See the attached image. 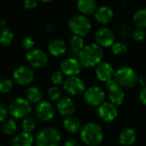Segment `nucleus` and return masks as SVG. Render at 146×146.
Listing matches in <instances>:
<instances>
[{
	"label": "nucleus",
	"mask_w": 146,
	"mask_h": 146,
	"mask_svg": "<svg viewBox=\"0 0 146 146\" xmlns=\"http://www.w3.org/2000/svg\"><path fill=\"white\" fill-rule=\"evenodd\" d=\"M104 50L98 44H90L82 49L78 58L81 66L86 68H93L99 64L104 58Z\"/></svg>",
	"instance_id": "obj_1"
},
{
	"label": "nucleus",
	"mask_w": 146,
	"mask_h": 146,
	"mask_svg": "<svg viewBox=\"0 0 146 146\" xmlns=\"http://www.w3.org/2000/svg\"><path fill=\"white\" fill-rule=\"evenodd\" d=\"M80 137L83 143L86 145L98 146L104 139V133L98 124L88 122L80 129Z\"/></svg>",
	"instance_id": "obj_2"
},
{
	"label": "nucleus",
	"mask_w": 146,
	"mask_h": 146,
	"mask_svg": "<svg viewBox=\"0 0 146 146\" xmlns=\"http://www.w3.org/2000/svg\"><path fill=\"white\" fill-rule=\"evenodd\" d=\"M68 25L74 35L80 37L86 36L92 28L91 21L86 15L81 14H75L71 15L68 19Z\"/></svg>",
	"instance_id": "obj_3"
},
{
	"label": "nucleus",
	"mask_w": 146,
	"mask_h": 146,
	"mask_svg": "<svg viewBox=\"0 0 146 146\" xmlns=\"http://www.w3.org/2000/svg\"><path fill=\"white\" fill-rule=\"evenodd\" d=\"M113 79L121 87H133L138 83L139 77L130 67H121L114 74Z\"/></svg>",
	"instance_id": "obj_4"
},
{
	"label": "nucleus",
	"mask_w": 146,
	"mask_h": 146,
	"mask_svg": "<svg viewBox=\"0 0 146 146\" xmlns=\"http://www.w3.org/2000/svg\"><path fill=\"white\" fill-rule=\"evenodd\" d=\"M61 140V133L53 127L42 129L36 137V146H57Z\"/></svg>",
	"instance_id": "obj_5"
},
{
	"label": "nucleus",
	"mask_w": 146,
	"mask_h": 146,
	"mask_svg": "<svg viewBox=\"0 0 146 146\" xmlns=\"http://www.w3.org/2000/svg\"><path fill=\"white\" fill-rule=\"evenodd\" d=\"M9 112L15 119H25L31 114L32 106L27 100L18 98L10 102L9 105Z\"/></svg>",
	"instance_id": "obj_6"
},
{
	"label": "nucleus",
	"mask_w": 146,
	"mask_h": 146,
	"mask_svg": "<svg viewBox=\"0 0 146 146\" xmlns=\"http://www.w3.org/2000/svg\"><path fill=\"white\" fill-rule=\"evenodd\" d=\"M86 103L92 106H99L105 100V92L99 86H92L86 89L84 93Z\"/></svg>",
	"instance_id": "obj_7"
},
{
	"label": "nucleus",
	"mask_w": 146,
	"mask_h": 146,
	"mask_svg": "<svg viewBox=\"0 0 146 146\" xmlns=\"http://www.w3.org/2000/svg\"><path fill=\"white\" fill-rule=\"evenodd\" d=\"M63 88L70 95L79 96L85 92L86 86L80 78L77 76H71L68 77L63 81Z\"/></svg>",
	"instance_id": "obj_8"
},
{
	"label": "nucleus",
	"mask_w": 146,
	"mask_h": 146,
	"mask_svg": "<svg viewBox=\"0 0 146 146\" xmlns=\"http://www.w3.org/2000/svg\"><path fill=\"white\" fill-rule=\"evenodd\" d=\"M14 80L21 86L30 84L34 79V73L32 68L26 66H20L13 73Z\"/></svg>",
	"instance_id": "obj_9"
},
{
	"label": "nucleus",
	"mask_w": 146,
	"mask_h": 146,
	"mask_svg": "<svg viewBox=\"0 0 146 146\" xmlns=\"http://www.w3.org/2000/svg\"><path fill=\"white\" fill-rule=\"evenodd\" d=\"M95 39L101 47H111L115 43V34L108 27H101L95 33Z\"/></svg>",
	"instance_id": "obj_10"
},
{
	"label": "nucleus",
	"mask_w": 146,
	"mask_h": 146,
	"mask_svg": "<svg viewBox=\"0 0 146 146\" xmlns=\"http://www.w3.org/2000/svg\"><path fill=\"white\" fill-rule=\"evenodd\" d=\"M26 58L29 64L33 68H42L48 62V57L46 54L38 49L31 50L27 53Z\"/></svg>",
	"instance_id": "obj_11"
},
{
	"label": "nucleus",
	"mask_w": 146,
	"mask_h": 146,
	"mask_svg": "<svg viewBox=\"0 0 146 146\" xmlns=\"http://www.w3.org/2000/svg\"><path fill=\"white\" fill-rule=\"evenodd\" d=\"M62 73L68 77L76 76L81 71V64L79 60L74 57H69L63 60L60 65Z\"/></svg>",
	"instance_id": "obj_12"
},
{
	"label": "nucleus",
	"mask_w": 146,
	"mask_h": 146,
	"mask_svg": "<svg viewBox=\"0 0 146 146\" xmlns=\"http://www.w3.org/2000/svg\"><path fill=\"white\" fill-rule=\"evenodd\" d=\"M35 114L39 120L48 121L54 118L55 110L50 103L47 101H43L36 106Z\"/></svg>",
	"instance_id": "obj_13"
},
{
	"label": "nucleus",
	"mask_w": 146,
	"mask_h": 146,
	"mask_svg": "<svg viewBox=\"0 0 146 146\" xmlns=\"http://www.w3.org/2000/svg\"><path fill=\"white\" fill-rule=\"evenodd\" d=\"M98 114L103 121L110 122L113 121L116 118L118 111L116 107L110 102H104L101 105H99Z\"/></svg>",
	"instance_id": "obj_14"
},
{
	"label": "nucleus",
	"mask_w": 146,
	"mask_h": 146,
	"mask_svg": "<svg viewBox=\"0 0 146 146\" xmlns=\"http://www.w3.org/2000/svg\"><path fill=\"white\" fill-rule=\"evenodd\" d=\"M114 74L115 71L112 65L107 62H101L95 67V74L97 78L103 82L113 79Z\"/></svg>",
	"instance_id": "obj_15"
},
{
	"label": "nucleus",
	"mask_w": 146,
	"mask_h": 146,
	"mask_svg": "<svg viewBox=\"0 0 146 146\" xmlns=\"http://www.w3.org/2000/svg\"><path fill=\"white\" fill-rule=\"evenodd\" d=\"M56 110L63 116H71L75 111V104L69 98H62L56 104Z\"/></svg>",
	"instance_id": "obj_16"
},
{
	"label": "nucleus",
	"mask_w": 146,
	"mask_h": 146,
	"mask_svg": "<svg viewBox=\"0 0 146 146\" xmlns=\"http://www.w3.org/2000/svg\"><path fill=\"white\" fill-rule=\"evenodd\" d=\"M94 15H95V19L97 20L98 22L101 24H107L112 21L114 17V11L110 7L103 5L97 8Z\"/></svg>",
	"instance_id": "obj_17"
},
{
	"label": "nucleus",
	"mask_w": 146,
	"mask_h": 146,
	"mask_svg": "<svg viewBox=\"0 0 146 146\" xmlns=\"http://www.w3.org/2000/svg\"><path fill=\"white\" fill-rule=\"evenodd\" d=\"M137 139V133L133 128L127 127L121 131L119 136V142L122 146H130Z\"/></svg>",
	"instance_id": "obj_18"
},
{
	"label": "nucleus",
	"mask_w": 146,
	"mask_h": 146,
	"mask_svg": "<svg viewBox=\"0 0 146 146\" xmlns=\"http://www.w3.org/2000/svg\"><path fill=\"white\" fill-rule=\"evenodd\" d=\"M48 50L50 55L53 56H60L66 52L67 46L63 40L59 38H55L51 40L48 45Z\"/></svg>",
	"instance_id": "obj_19"
},
{
	"label": "nucleus",
	"mask_w": 146,
	"mask_h": 146,
	"mask_svg": "<svg viewBox=\"0 0 146 146\" xmlns=\"http://www.w3.org/2000/svg\"><path fill=\"white\" fill-rule=\"evenodd\" d=\"M77 9L84 15H90L95 13L97 9V3L94 0H79L76 3Z\"/></svg>",
	"instance_id": "obj_20"
},
{
	"label": "nucleus",
	"mask_w": 146,
	"mask_h": 146,
	"mask_svg": "<svg viewBox=\"0 0 146 146\" xmlns=\"http://www.w3.org/2000/svg\"><path fill=\"white\" fill-rule=\"evenodd\" d=\"M84 39L82 37L74 35L68 43V48H69V52L72 56H78L80 52L84 48Z\"/></svg>",
	"instance_id": "obj_21"
},
{
	"label": "nucleus",
	"mask_w": 146,
	"mask_h": 146,
	"mask_svg": "<svg viewBox=\"0 0 146 146\" xmlns=\"http://www.w3.org/2000/svg\"><path fill=\"white\" fill-rule=\"evenodd\" d=\"M109 98L112 104L120 105L125 99V92L122 88L119 86L109 90Z\"/></svg>",
	"instance_id": "obj_22"
},
{
	"label": "nucleus",
	"mask_w": 146,
	"mask_h": 146,
	"mask_svg": "<svg viewBox=\"0 0 146 146\" xmlns=\"http://www.w3.org/2000/svg\"><path fill=\"white\" fill-rule=\"evenodd\" d=\"M33 138L30 133H21L12 140V146H33Z\"/></svg>",
	"instance_id": "obj_23"
},
{
	"label": "nucleus",
	"mask_w": 146,
	"mask_h": 146,
	"mask_svg": "<svg viewBox=\"0 0 146 146\" xmlns=\"http://www.w3.org/2000/svg\"><path fill=\"white\" fill-rule=\"evenodd\" d=\"M63 126L66 131L70 133H76L80 130V122L74 116L67 117L63 121Z\"/></svg>",
	"instance_id": "obj_24"
},
{
	"label": "nucleus",
	"mask_w": 146,
	"mask_h": 146,
	"mask_svg": "<svg viewBox=\"0 0 146 146\" xmlns=\"http://www.w3.org/2000/svg\"><path fill=\"white\" fill-rule=\"evenodd\" d=\"M134 24L139 28H144L146 27V8L138 9L133 17Z\"/></svg>",
	"instance_id": "obj_25"
},
{
	"label": "nucleus",
	"mask_w": 146,
	"mask_h": 146,
	"mask_svg": "<svg viewBox=\"0 0 146 146\" xmlns=\"http://www.w3.org/2000/svg\"><path fill=\"white\" fill-rule=\"evenodd\" d=\"M26 96L28 101L31 103H38L42 98V93L37 87H30L26 92Z\"/></svg>",
	"instance_id": "obj_26"
},
{
	"label": "nucleus",
	"mask_w": 146,
	"mask_h": 146,
	"mask_svg": "<svg viewBox=\"0 0 146 146\" xmlns=\"http://www.w3.org/2000/svg\"><path fill=\"white\" fill-rule=\"evenodd\" d=\"M133 34V30L128 23L123 22L120 25L118 28V36L121 40H126L129 38Z\"/></svg>",
	"instance_id": "obj_27"
},
{
	"label": "nucleus",
	"mask_w": 146,
	"mask_h": 146,
	"mask_svg": "<svg viewBox=\"0 0 146 146\" xmlns=\"http://www.w3.org/2000/svg\"><path fill=\"white\" fill-rule=\"evenodd\" d=\"M16 123L14 119H7L2 124V132L5 135H11L16 130Z\"/></svg>",
	"instance_id": "obj_28"
},
{
	"label": "nucleus",
	"mask_w": 146,
	"mask_h": 146,
	"mask_svg": "<svg viewBox=\"0 0 146 146\" xmlns=\"http://www.w3.org/2000/svg\"><path fill=\"white\" fill-rule=\"evenodd\" d=\"M14 38V34L12 31L9 28H3L0 32V44L2 45H9Z\"/></svg>",
	"instance_id": "obj_29"
},
{
	"label": "nucleus",
	"mask_w": 146,
	"mask_h": 146,
	"mask_svg": "<svg viewBox=\"0 0 146 146\" xmlns=\"http://www.w3.org/2000/svg\"><path fill=\"white\" fill-rule=\"evenodd\" d=\"M112 51L115 56H124L127 52V45L123 42H115L111 46Z\"/></svg>",
	"instance_id": "obj_30"
},
{
	"label": "nucleus",
	"mask_w": 146,
	"mask_h": 146,
	"mask_svg": "<svg viewBox=\"0 0 146 146\" xmlns=\"http://www.w3.org/2000/svg\"><path fill=\"white\" fill-rule=\"evenodd\" d=\"M35 126H36V122L33 117L30 116L26 117L22 121V128L25 133H30L35 128Z\"/></svg>",
	"instance_id": "obj_31"
},
{
	"label": "nucleus",
	"mask_w": 146,
	"mask_h": 146,
	"mask_svg": "<svg viewBox=\"0 0 146 146\" xmlns=\"http://www.w3.org/2000/svg\"><path fill=\"white\" fill-rule=\"evenodd\" d=\"M48 96L52 101H56V100L59 101L62 97V91L59 87L56 86H52L48 90Z\"/></svg>",
	"instance_id": "obj_32"
},
{
	"label": "nucleus",
	"mask_w": 146,
	"mask_h": 146,
	"mask_svg": "<svg viewBox=\"0 0 146 146\" xmlns=\"http://www.w3.org/2000/svg\"><path fill=\"white\" fill-rule=\"evenodd\" d=\"M13 87V82L12 80L9 79H4L0 80V92L3 93H7L11 91Z\"/></svg>",
	"instance_id": "obj_33"
},
{
	"label": "nucleus",
	"mask_w": 146,
	"mask_h": 146,
	"mask_svg": "<svg viewBox=\"0 0 146 146\" xmlns=\"http://www.w3.org/2000/svg\"><path fill=\"white\" fill-rule=\"evenodd\" d=\"M133 38L135 41H142L146 38V32L144 28H139L137 27L135 30H133L132 34Z\"/></svg>",
	"instance_id": "obj_34"
},
{
	"label": "nucleus",
	"mask_w": 146,
	"mask_h": 146,
	"mask_svg": "<svg viewBox=\"0 0 146 146\" xmlns=\"http://www.w3.org/2000/svg\"><path fill=\"white\" fill-rule=\"evenodd\" d=\"M51 81L54 85H61L63 83V74L61 71H56L51 74Z\"/></svg>",
	"instance_id": "obj_35"
},
{
	"label": "nucleus",
	"mask_w": 146,
	"mask_h": 146,
	"mask_svg": "<svg viewBox=\"0 0 146 146\" xmlns=\"http://www.w3.org/2000/svg\"><path fill=\"white\" fill-rule=\"evenodd\" d=\"M21 44H22V46H23L24 49L31 50L34 46V40L30 37H27L22 40Z\"/></svg>",
	"instance_id": "obj_36"
},
{
	"label": "nucleus",
	"mask_w": 146,
	"mask_h": 146,
	"mask_svg": "<svg viewBox=\"0 0 146 146\" xmlns=\"http://www.w3.org/2000/svg\"><path fill=\"white\" fill-rule=\"evenodd\" d=\"M38 2L37 0H27L24 2V7L27 9H33L37 7Z\"/></svg>",
	"instance_id": "obj_37"
},
{
	"label": "nucleus",
	"mask_w": 146,
	"mask_h": 146,
	"mask_svg": "<svg viewBox=\"0 0 146 146\" xmlns=\"http://www.w3.org/2000/svg\"><path fill=\"white\" fill-rule=\"evenodd\" d=\"M7 115L8 111L6 107L3 104H0V121H4L7 117Z\"/></svg>",
	"instance_id": "obj_38"
},
{
	"label": "nucleus",
	"mask_w": 146,
	"mask_h": 146,
	"mask_svg": "<svg viewBox=\"0 0 146 146\" xmlns=\"http://www.w3.org/2000/svg\"><path fill=\"white\" fill-rule=\"evenodd\" d=\"M139 98H140V101L143 103V104L146 105V86H144V87H142V89L140 90Z\"/></svg>",
	"instance_id": "obj_39"
},
{
	"label": "nucleus",
	"mask_w": 146,
	"mask_h": 146,
	"mask_svg": "<svg viewBox=\"0 0 146 146\" xmlns=\"http://www.w3.org/2000/svg\"><path fill=\"white\" fill-rule=\"evenodd\" d=\"M118 86V84L115 81L114 79H111V80H110L105 82V87L108 89V91L112 89V88H114V87H115V86Z\"/></svg>",
	"instance_id": "obj_40"
},
{
	"label": "nucleus",
	"mask_w": 146,
	"mask_h": 146,
	"mask_svg": "<svg viewBox=\"0 0 146 146\" xmlns=\"http://www.w3.org/2000/svg\"><path fill=\"white\" fill-rule=\"evenodd\" d=\"M63 146H80V144L76 141V140H74V139H70V140H68Z\"/></svg>",
	"instance_id": "obj_41"
},
{
	"label": "nucleus",
	"mask_w": 146,
	"mask_h": 146,
	"mask_svg": "<svg viewBox=\"0 0 146 146\" xmlns=\"http://www.w3.org/2000/svg\"><path fill=\"white\" fill-rule=\"evenodd\" d=\"M138 83H139L143 87L146 86V78L145 76H140L139 77V80H138Z\"/></svg>",
	"instance_id": "obj_42"
},
{
	"label": "nucleus",
	"mask_w": 146,
	"mask_h": 146,
	"mask_svg": "<svg viewBox=\"0 0 146 146\" xmlns=\"http://www.w3.org/2000/svg\"><path fill=\"white\" fill-rule=\"evenodd\" d=\"M6 25H7V22H6V21H4V20H2V21H0V27L3 29V28H6Z\"/></svg>",
	"instance_id": "obj_43"
},
{
	"label": "nucleus",
	"mask_w": 146,
	"mask_h": 146,
	"mask_svg": "<svg viewBox=\"0 0 146 146\" xmlns=\"http://www.w3.org/2000/svg\"><path fill=\"white\" fill-rule=\"evenodd\" d=\"M0 146H1V145H0Z\"/></svg>",
	"instance_id": "obj_44"
}]
</instances>
